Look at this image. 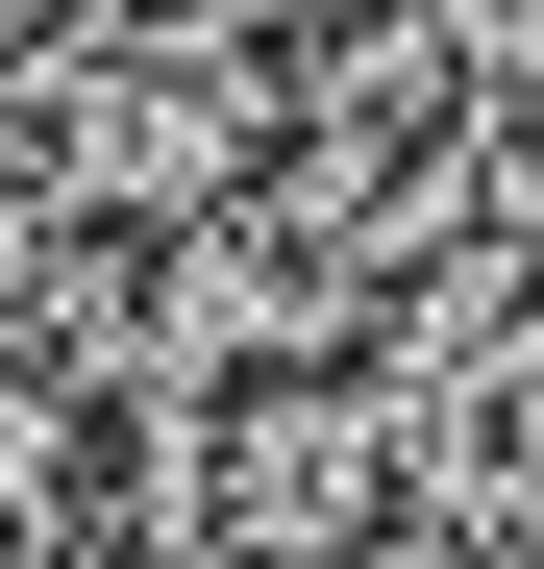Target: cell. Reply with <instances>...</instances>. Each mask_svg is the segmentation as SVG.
<instances>
[{"instance_id": "cell-1", "label": "cell", "mask_w": 544, "mask_h": 569, "mask_svg": "<svg viewBox=\"0 0 544 569\" xmlns=\"http://www.w3.org/2000/svg\"><path fill=\"white\" fill-rule=\"evenodd\" d=\"M0 149H26V223L50 248H199L272 173V74L223 26H173V0H74V26L0 74Z\"/></svg>"}, {"instance_id": "cell-2", "label": "cell", "mask_w": 544, "mask_h": 569, "mask_svg": "<svg viewBox=\"0 0 544 569\" xmlns=\"http://www.w3.org/2000/svg\"><path fill=\"white\" fill-rule=\"evenodd\" d=\"M0 569H74V421L0 397Z\"/></svg>"}]
</instances>
